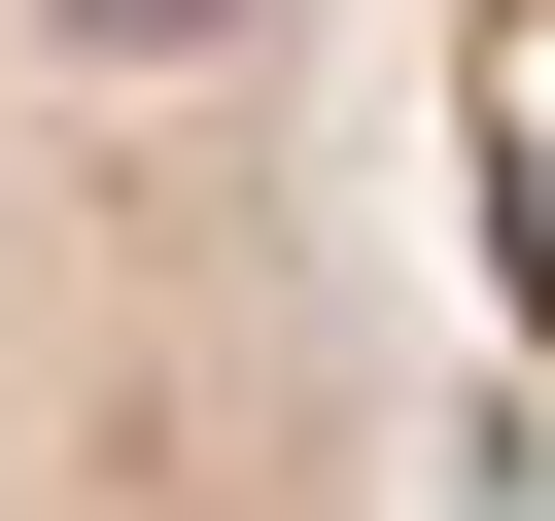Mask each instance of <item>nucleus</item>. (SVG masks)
<instances>
[{
	"mask_svg": "<svg viewBox=\"0 0 555 521\" xmlns=\"http://www.w3.org/2000/svg\"><path fill=\"white\" fill-rule=\"evenodd\" d=\"M382 417L347 0H0V521H382Z\"/></svg>",
	"mask_w": 555,
	"mask_h": 521,
	"instance_id": "obj_1",
	"label": "nucleus"
},
{
	"mask_svg": "<svg viewBox=\"0 0 555 521\" xmlns=\"http://www.w3.org/2000/svg\"><path fill=\"white\" fill-rule=\"evenodd\" d=\"M451 208H486V278L555 347V0H451Z\"/></svg>",
	"mask_w": 555,
	"mask_h": 521,
	"instance_id": "obj_2",
	"label": "nucleus"
}]
</instances>
